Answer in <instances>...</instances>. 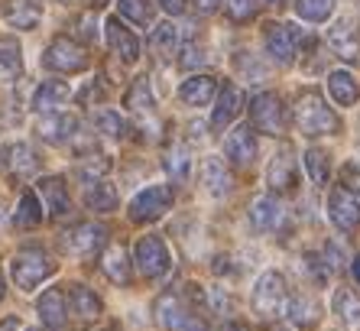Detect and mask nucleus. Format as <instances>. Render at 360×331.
Wrapping results in <instances>:
<instances>
[{
	"label": "nucleus",
	"instance_id": "obj_50",
	"mask_svg": "<svg viewBox=\"0 0 360 331\" xmlns=\"http://www.w3.org/2000/svg\"><path fill=\"white\" fill-rule=\"evenodd\" d=\"M0 331H20V318H4V322H0Z\"/></svg>",
	"mask_w": 360,
	"mask_h": 331
},
{
	"label": "nucleus",
	"instance_id": "obj_14",
	"mask_svg": "<svg viewBox=\"0 0 360 331\" xmlns=\"http://www.w3.org/2000/svg\"><path fill=\"white\" fill-rule=\"evenodd\" d=\"M283 221H285V205L279 201L276 192L273 195H257L250 201V224L257 231L269 234V231H276Z\"/></svg>",
	"mask_w": 360,
	"mask_h": 331
},
{
	"label": "nucleus",
	"instance_id": "obj_16",
	"mask_svg": "<svg viewBox=\"0 0 360 331\" xmlns=\"http://www.w3.org/2000/svg\"><path fill=\"white\" fill-rule=\"evenodd\" d=\"M218 78L208 72H198L192 75V78H185L182 88H179V101L182 104H188V108H205V104H211V101L218 98Z\"/></svg>",
	"mask_w": 360,
	"mask_h": 331
},
{
	"label": "nucleus",
	"instance_id": "obj_55",
	"mask_svg": "<svg viewBox=\"0 0 360 331\" xmlns=\"http://www.w3.org/2000/svg\"><path fill=\"white\" fill-rule=\"evenodd\" d=\"M26 331H42V328H26Z\"/></svg>",
	"mask_w": 360,
	"mask_h": 331
},
{
	"label": "nucleus",
	"instance_id": "obj_56",
	"mask_svg": "<svg viewBox=\"0 0 360 331\" xmlns=\"http://www.w3.org/2000/svg\"><path fill=\"white\" fill-rule=\"evenodd\" d=\"M273 331H285V328H273Z\"/></svg>",
	"mask_w": 360,
	"mask_h": 331
},
{
	"label": "nucleus",
	"instance_id": "obj_7",
	"mask_svg": "<svg viewBox=\"0 0 360 331\" xmlns=\"http://www.w3.org/2000/svg\"><path fill=\"white\" fill-rule=\"evenodd\" d=\"M263 46H266L269 58L276 65H292L302 46V33L299 26L292 23H266L263 26Z\"/></svg>",
	"mask_w": 360,
	"mask_h": 331
},
{
	"label": "nucleus",
	"instance_id": "obj_8",
	"mask_svg": "<svg viewBox=\"0 0 360 331\" xmlns=\"http://www.w3.org/2000/svg\"><path fill=\"white\" fill-rule=\"evenodd\" d=\"M250 127L269 137H279L285 130V111L279 94L273 92H257L250 98Z\"/></svg>",
	"mask_w": 360,
	"mask_h": 331
},
{
	"label": "nucleus",
	"instance_id": "obj_17",
	"mask_svg": "<svg viewBox=\"0 0 360 331\" xmlns=\"http://www.w3.org/2000/svg\"><path fill=\"white\" fill-rule=\"evenodd\" d=\"M224 153L227 159L234 166H253L257 163V153H260V143H257V133L250 130V127H237V130L227 133V140H224Z\"/></svg>",
	"mask_w": 360,
	"mask_h": 331
},
{
	"label": "nucleus",
	"instance_id": "obj_19",
	"mask_svg": "<svg viewBox=\"0 0 360 331\" xmlns=\"http://www.w3.org/2000/svg\"><path fill=\"white\" fill-rule=\"evenodd\" d=\"M240 111H243V92L234 82H224L218 88V104H214V114H211V127L224 130V127L234 124Z\"/></svg>",
	"mask_w": 360,
	"mask_h": 331
},
{
	"label": "nucleus",
	"instance_id": "obj_34",
	"mask_svg": "<svg viewBox=\"0 0 360 331\" xmlns=\"http://www.w3.org/2000/svg\"><path fill=\"white\" fill-rule=\"evenodd\" d=\"M46 211H42V201L36 199V192H23L17 205V215H13V224L17 227H39Z\"/></svg>",
	"mask_w": 360,
	"mask_h": 331
},
{
	"label": "nucleus",
	"instance_id": "obj_6",
	"mask_svg": "<svg viewBox=\"0 0 360 331\" xmlns=\"http://www.w3.org/2000/svg\"><path fill=\"white\" fill-rule=\"evenodd\" d=\"M134 263H136V270H140L143 280H160V276L169 273L172 257H169L162 237H156V234H143V237L136 240V247H134Z\"/></svg>",
	"mask_w": 360,
	"mask_h": 331
},
{
	"label": "nucleus",
	"instance_id": "obj_35",
	"mask_svg": "<svg viewBox=\"0 0 360 331\" xmlns=\"http://www.w3.org/2000/svg\"><path fill=\"white\" fill-rule=\"evenodd\" d=\"M166 173L172 182H188V175H192V156H188V149L179 143L166 153Z\"/></svg>",
	"mask_w": 360,
	"mask_h": 331
},
{
	"label": "nucleus",
	"instance_id": "obj_12",
	"mask_svg": "<svg viewBox=\"0 0 360 331\" xmlns=\"http://www.w3.org/2000/svg\"><path fill=\"white\" fill-rule=\"evenodd\" d=\"M36 189H39L42 208H46V215H49L52 221H59V218H65L68 211H72L68 185H65V179H62V175H46V179H39V182H36Z\"/></svg>",
	"mask_w": 360,
	"mask_h": 331
},
{
	"label": "nucleus",
	"instance_id": "obj_46",
	"mask_svg": "<svg viewBox=\"0 0 360 331\" xmlns=\"http://www.w3.org/2000/svg\"><path fill=\"white\" fill-rule=\"evenodd\" d=\"M156 7H160L162 13H169V17H179V13L188 10V0H156Z\"/></svg>",
	"mask_w": 360,
	"mask_h": 331
},
{
	"label": "nucleus",
	"instance_id": "obj_5",
	"mask_svg": "<svg viewBox=\"0 0 360 331\" xmlns=\"http://www.w3.org/2000/svg\"><path fill=\"white\" fill-rule=\"evenodd\" d=\"M59 244L65 254L88 260L108 247V227H104V224H94V221H78V224H72L68 231H62Z\"/></svg>",
	"mask_w": 360,
	"mask_h": 331
},
{
	"label": "nucleus",
	"instance_id": "obj_3",
	"mask_svg": "<svg viewBox=\"0 0 360 331\" xmlns=\"http://www.w3.org/2000/svg\"><path fill=\"white\" fill-rule=\"evenodd\" d=\"M289 306V286H285V276L276 270H266V273L257 276L253 282V312L266 318V322H276L285 315Z\"/></svg>",
	"mask_w": 360,
	"mask_h": 331
},
{
	"label": "nucleus",
	"instance_id": "obj_13",
	"mask_svg": "<svg viewBox=\"0 0 360 331\" xmlns=\"http://www.w3.org/2000/svg\"><path fill=\"white\" fill-rule=\"evenodd\" d=\"M188 306H185V299L179 296V292H162L156 302H153V318H156V325H160L162 331H182L185 318H188Z\"/></svg>",
	"mask_w": 360,
	"mask_h": 331
},
{
	"label": "nucleus",
	"instance_id": "obj_49",
	"mask_svg": "<svg viewBox=\"0 0 360 331\" xmlns=\"http://www.w3.org/2000/svg\"><path fill=\"white\" fill-rule=\"evenodd\" d=\"M192 4L198 13H214V10L221 7V0H192Z\"/></svg>",
	"mask_w": 360,
	"mask_h": 331
},
{
	"label": "nucleus",
	"instance_id": "obj_21",
	"mask_svg": "<svg viewBox=\"0 0 360 331\" xmlns=\"http://www.w3.org/2000/svg\"><path fill=\"white\" fill-rule=\"evenodd\" d=\"M36 133H39L46 143H68L78 133V117L75 114H59V111L42 114Z\"/></svg>",
	"mask_w": 360,
	"mask_h": 331
},
{
	"label": "nucleus",
	"instance_id": "obj_47",
	"mask_svg": "<svg viewBox=\"0 0 360 331\" xmlns=\"http://www.w3.org/2000/svg\"><path fill=\"white\" fill-rule=\"evenodd\" d=\"M78 33H82L84 39H94V36H98V26H94V13H84V17L78 20Z\"/></svg>",
	"mask_w": 360,
	"mask_h": 331
},
{
	"label": "nucleus",
	"instance_id": "obj_32",
	"mask_svg": "<svg viewBox=\"0 0 360 331\" xmlns=\"http://www.w3.org/2000/svg\"><path fill=\"white\" fill-rule=\"evenodd\" d=\"M4 17H7L10 26H17V30H36L42 10L36 4H30V0H10L7 7H4Z\"/></svg>",
	"mask_w": 360,
	"mask_h": 331
},
{
	"label": "nucleus",
	"instance_id": "obj_23",
	"mask_svg": "<svg viewBox=\"0 0 360 331\" xmlns=\"http://www.w3.org/2000/svg\"><path fill=\"white\" fill-rule=\"evenodd\" d=\"M134 260L127 257V247L124 244H114V247H108L104 254H101V270H104V276H108L110 282H117V286H130V280H134Z\"/></svg>",
	"mask_w": 360,
	"mask_h": 331
},
{
	"label": "nucleus",
	"instance_id": "obj_25",
	"mask_svg": "<svg viewBox=\"0 0 360 331\" xmlns=\"http://www.w3.org/2000/svg\"><path fill=\"white\" fill-rule=\"evenodd\" d=\"M285 318L302 331H311L321 322V306L311 296L299 292V296H289V306H285Z\"/></svg>",
	"mask_w": 360,
	"mask_h": 331
},
{
	"label": "nucleus",
	"instance_id": "obj_44",
	"mask_svg": "<svg viewBox=\"0 0 360 331\" xmlns=\"http://www.w3.org/2000/svg\"><path fill=\"white\" fill-rule=\"evenodd\" d=\"M104 98H108V85H104V78H94V82H88V88H84V92L78 94V101H82L84 108H91L94 101L101 104Z\"/></svg>",
	"mask_w": 360,
	"mask_h": 331
},
{
	"label": "nucleus",
	"instance_id": "obj_52",
	"mask_svg": "<svg viewBox=\"0 0 360 331\" xmlns=\"http://www.w3.org/2000/svg\"><path fill=\"white\" fill-rule=\"evenodd\" d=\"M221 331H250V328H247V325H240V322H227Z\"/></svg>",
	"mask_w": 360,
	"mask_h": 331
},
{
	"label": "nucleus",
	"instance_id": "obj_27",
	"mask_svg": "<svg viewBox=\"0 0 360 331\" xmlns=\"http://www.w3.org/2000/svg\"><path fill=\"white\" fill-rule=\"evenodd\" d=\"M68 306H72V312H75L78 318H84V322H91V318H98V315L104 312L101 296L94 289H88L84 282H72V286H68Z\"/></svg>",
	"mask_w": 360,
	"mask_h": 331
},
{
	"label": "nucleus",
	"instance_id": "obj_54",
	"mask_svg": "<svg viewBox=\"0 0 360 331\" xmlns=\"http://www.w3.org/2000/svg\"><path fill=\"white\" fill-rule=\"evenodd\" d=\"M0 299H4V276H0Z\"/></svg>",
	"mask_w": 360,
	"mask_h": 331
},
{
	"label": "nucleus",
	"instance_id": "obj_20",
	"mask_svg": "<svg viewBox=\"0 0 360 331\" xmlns=\"http://www.w3.org/2000/svg\"><path fill=\"white\" fill-rule=\"evenodd\" d=\"M198 179H201V185H205V192L218 195V199L234 189V175H231V169L224 166L221 156H205L201 159L198 163Z\"/></svg>",
	"mask_w": 360,
	"mask_h": 331
},
{
	"label": "nucleus",
	"instance_id": "obj_9",
	"mask_svg": "<svg viewBox=\"0 0 360 331\" xmlns=\"http://www.w3.org/2000/svg\"><path fill=\"white\" fill-rule=\"evenodd\" d=\"M172 208V189L169 185H150L130 201V221L134 224H153L160 221Z\"/></svg>",
	"mask_w": 360,
	"mask_h": 331
},
{
	"label": "nucleus",
	"instance_id": "obj_10",
	"mask_svg": "<svg viewBox=\"0 0 360 331\" xmlns=\"http://www.w3.org/2000/svg\"><path fill=\"white\" fill-rule=\"evenodd\" d=\"M328 218H331V224L344 234L360 231V199L354 192L344 189L341 182L328 192Z\"/></svg>",
	"mask_w": 360,
	"mask_h": 331
},
{
	"label": "nucleus",
	"instance_id": "obj_4",
	"mask_svg": "<svg viewBox=\"0 0 360 331\" xmlns=\"http://www.w3.org/2000/svg\"><path fill=\"white\" fill-rule=\"evenodd\" d=\"M42 65L49 72H62V75H78L91 65V56L78 39L72 36H56L42 52Z\"/></svg>",
	"mask_w": 360,
	"mask_h": 331
},
{
	"label": "nucleus",
	"instance_id": "obj_57",
	"mask_svg": "<svg viewBox=\"0 0 360 331\" xmlns=\"http://www.w3.org/2000/svg\"><path fill=\"white\" fill-rule=\"evenodd\" d=\"M62 4H72V0H62Z\"/></svg>",
	"mask_w": 360,
	"mask_h": 331
},
{
	"label": "nucleus",
	"instance_id": "obj_18",
	"mask_svg": "<svg viewBox=\"0 0 360 331\" xmlns=\"http://www.w3.org/2000/svg\"><path fill=\"white\" fill-rule=\"evenodd\" d=\"M104 33H108V46H110V52H117L120 62L134 65L136 58H140V39H136L134 33H130V26L120 23V17H110L108 23H104Z\"/></svg>",
	"mask_w": 360,
	"mask_h": 331
},
{
	"label": "nucleus",
	"instance_id": "obj_26",
	"mask_svg": "<svg viewBox=\"0 0 360 331\" xmlns=\"http://www.w3.org/2000/svg\"><path fill=\"white\" fill-rule=\"evenodd\" d=\"M36 312H39V322L46 325V328L59 331L65 328V292L62 289H46L39 296V302H36Z\"/></svg>",
	"mask_w": 360,
	"mask_h": 331
},
{
	"label": "nucleus",
	"instance_id": "obj_15",
	"mask_svg": "<svg viewBox=\"0 0 360 331\" xmlns=\"http://www.w3.org/2000/svg\"><path fill=\"white\" fill-rule=\"evenodd\" d=\"M328 46L338 58L344 62H357L360 58V30L354 20H338L331 30H328Z\"/></svg>",
	"mask_w": 360,
	"mask_h": 331
},
{
	"label": "nucleus",
	"instance_id": "obj_37",
	"mask_svg": "<svg viewBox=\"0 0 360 331\" xmlns=\"http://www.w3.org/2000/svg\"><path fill=\"white\" fill-rule=\"evenodd\" d=\"M23 78V56L17 49H0V88H13Z\"/></svg>",
	"mask_w": 360,
	"mask_h": 331
},
{
	"label": "nucleus",
	"instance_id": "obj_11",
	"mask_svg": "<svg viewBox=\"0 0 360 331\" xmlns=\"http://www.w3.org/2000/svg\"><path fill=\"white\" fill-rule=\"evenodd\" d=\"M266 182H269V189L276 192V195L295 192V185H299V163H295V153H292V146H289V143H285V146H279V153L269 159Z\"/></svg>",
	"mask_w": 360,
	"mask_h": 331
},
{
	"label": "nucleus",
	"instance_id": "obj_45",
	"mask_svg": "<svg viewBox=\"0 0 360 331\" xmlns=\"http://www.w3.org/2000/svg\"><path fill=\"white\" fill-rule=\"evenodd\" d=\"M341 185H344L347 192H354V195L360 199V169H357L354 163H347V166L341 169Z\"/></svg>",
	"mask_w": 360,
	"mask_h": 331
},
{
	"label": "nucleus",
	"instance_id": "obj_48",
	"mask_svg": "<svg viewBox=\"0 0 360 331\" xmlns=\"http://www.w3.org/2000/svg\"><path fill=\"white\" fill-rule=\"evenodd\" d=\"M182 331H208V322L205 318H198V315H188L182 325Z\"/></svg>",
	"mask_w": 360,
	"mask_h": 331
},
{
	"label": "nucleus",
	"instance_id": "obj_28",
	"mask_svg": "<svg viewBox=\"0 0 360 331\" xmlns=\"http://www.w3.org/2000/svg\"><path fill=\"white\" fill-rule=\"evenodd\" d=\"M331 308H335V315L341 318V325L347 331H360V296L354 289H347V286L335 289Z\"/></svg>",
	"mask_w": 360,
	"mask_h": 331
},
{
	"label": "nucleus",
	"instance_id": "obj_2",
	"mask_svg": "<svg viewBox=\"0 0 360 331\" xmlns=\"http://www.w3.org/2000/svg\"><path fill=\"white\" fill-rule=\"evenodd\" d=\"M59 270V263L46 254L42 247H23L17 250V257L10 260V276L23 292H33L46 280H52Z\"/></svg>",
	"mask_w": 360,
	"mask_h": 331
},
{
	"label": "nucleus",
	"instance_id": "obj_42",
	"mask_svg": "<svg viewBox=\"0 0 360 331\" xmlns=\"http://www.w3.org/2000/svg\"><path fill=\"white\" fill-rule=\"evenodd\" d=\"M94 124H98L101 133H108V137H114V140H124L127 133H130V124H127L117 111H101V114L94 117Z\"/></svg>",
	"mask_w": 360,
	"mask_h": 331
},
{
	"label": "nucleus",
	"instance_id": "obj_53",
	"mask_svg": "<svg viewBox=\"0 0 360 331\" xmlns=\"http://www.w3.org/2000/svg\"><path fill=\"white\" fill-rule=\"evenodd\" d=\"M266 4H273V7L279 10V7H285V4H289V0H266Z\"/></svg>",
	"mask_w": 360,
	"mask_h": 331
},
{
	"label": "nucleus",
	"instance_id": "obj_31",
	"mask_svg": "<svg viewBox=\"0 0 360 331\" xmlns=\"http://www.w3.org/2000/svg\"><path fill=\"white\" fill-rule=\"evenodd\" d=\"M302 163H305V173H309V179L319 185V189H325V185L331 182V156H328L325 149H319V146L305 149V153H302Z\"/></svg>",
	"mask_w": 360,
	"mask_h": 331
},
{
	"label": "nucleus",
	"instance_id": "obj_58",
	"mask_svg": "<svg viewBox=\"0 0 360 331\" xmlns=\"http://www.w3.org/2000/svg\"><path fill=\"white\" fill-rule=\"evenodd\" d=\"M104 331H114V328H104Z\"/></svg>",
	"mask_w": 360,
	"mask_h": 331
},
{
	"label": "nucleus",
	"instance_id": "obj_39",
	"mask_svg": "<svg viewBox=\"0 0 360 331\" xmlns=\"http://www.w3.org/2000/svg\"><path fill=\"white\" fill-rule=\"evenodd\" d=\"M295 13L309 23H325L335 13V0H295Z\"/></svg>",
	"mask_w": 360,
	"mask_h": 331
},
{
	"label": "nucleus",
	"instance_id": "obj_36",
	"mask_svg": "<svg viewBox=\"0 0 360 331\" xmlns=\"http://www.w3.org/2000/svg\"><path fill=\"white\" fill-rule=\"evenodd\" d=\"M120 17H127L136 26H153V17H156V7L153 0H117Z\"/></svg>",
	"mask_w": 360,
	"mask_h": 331
},
{
	"label": "nucleus",
	"instance_id": "obj_22",
	"mask_svg": "<svg viewBox=\"0 0 360 331\" xmlns=\"http://www.w3.org/2000/svg\"><path fill=\"white\" fill-rule=\"evenodd\" d=\"M68 94H72V88H68L65 82L46 78V82L36 85V92H33V111L36 114H52V111H59L62 104H65Z\"/></svg>",
	"mask_w": 360,
	"mask_h": 331
},
{
	"label": "nucleus",
	"instance_id": "obj_43",
	"mask_svg": "<svg viewBox=\"0 0 360 331\" xmlns=\"http://www.w3.org/2000/svg\"><path fill=\"white\" fill-rule=\"evenodd\" d=\"M231 23H250L257 17V0H221Z\"/></svg>",
	"mask_w": 360,
	"mask_h": 331
},
{
	"label": "nucleus",
	"instance_id": "obj_41",
	"mask_svg": "<svg viewBox=\"0 0 360 331\" xmlns=\"http://www.w3.org/2000/svg\"><path fill=\"white\" fill-rule=\"evenodd\" d=\"M124 104L130 111H153V92H150V82H146V75H140V78H134V85H130V92H127Z\"/></svg>",
	"mask_w": 360,
	"mask_h": 331
},
{
	"label": "nucleus",
	"instance_id": "obj_40",
	"mask_svg": "<svg viewBox=\"0 0 360 331\" xmlns=\"http://www.w3.org/2000/svg\"><path fill=\"white\" fill-rule=\"evenodd\" d=\"M108 169H110V159L104 153H88V156H82L75 173L82 182H98L101 175H108Z\"/></svg>",
	"mask_w": 360,
	"mask_h": 331
},
{
	"label": "nucleus",
	"instance_id": "obj_30",
	"mask_svg": "<svg viewBox=\"0 0 360 331\" xmlns=\"http://www.w3.org/2000/svg\"><path fill=\"white\" fill-rule=\"evenodd\" d=\"M84 208H91L98 215H110V211H117V189L104 179L98 182H88L84 189Z\"/></svg>",
	"mask_w": 360,
	"mask_h": 331
},
{
	"label": "nucleus",
	"instance_id": "obj_33",
	"mask_svg": "<svg viewBox=\"0 0 360 331\" xmlns=\"http://www.w3.org/2000/svg\"><path fill=\"white\" fill-rule=\"evenodd\" d=\"M179 49V26L172 23H160L153 26L150 33V52L156 58H172V52Z\"/></svg>",
	"mask_w": 360,
	"mask_h": 331
},
{
	"label": "nucleus",
	"instance_id": "obj_1",
	"mask_svg": "<svg viewBox=\"0 0 360 331\" xmlns=\"http://www.w3.org/2000/svg\"><path fill=\"white\" fill-rule=\"evenodd\" d=\"M292 124L302 137L309 140H319V137H331V133L341 130V117L328 108L325 94L319 88H305V92L295 94L292 104Z\"/></svg>",
	"mask_w": 360,
	"mask_h": 331
},
{
	"label": "nucleus",
	"instance_id": "obj_29",
	"mask_svg": "<svg viewBox=\"0 0 360 331\" xmlns=\"http://www.w3.org/2000/svg\"><path fill=\"white\" fill-rule=\"evenodd\" d=\"M4 163L10 166V173L26 179V175H33L39 169V156H36V149L30 143H10L4 149Z\"/></svg>",
	"mask_w": 360,
	"mask_h": 331
},
{
	"label": "nucleus",
	"instance_id": "obj_38",
	"mask_svg": "<svg viewBox=\"0 0 360 331\" xmlns=\"http://www.w3.org/2000/svg\"><path fill=\"white\" fill-rule=\"evenodd\" d=\"M302 270L309 273V280L315 282V286H325V282L331 280V273H335V266L328 263L325 254H315V250L302 254Z\"/></svg>",
	"mask_w": 360,
	"mask_h": 331
},
{
	"label": "nucleus",
	"instance_id": "obj_51",
	"mask_svg": "<svg viewBox=\"0 0 360 331\" xmlns=\"http://www.w3.org/2000/svg\"><path fill=\"white\" fill-rule=\"evenodd\" d=\"M351 273H354V280H357V286H360V254L351 260Z\"/></svg>",
	"mask_w": 360,
	"mask_h": 331
},
{
	"label": "nucleus",
	"instance_id": "obj_24",
	"mask_svg": "<svg viewBox=\"0 0 360 331\" xmlns=\"http://www.w3.org/2000/svg\"><path fill=\"white\" fill-rule=\"evenodd\" d=\"M328 94L341 108H354L360 101V82L347 68H335V72H328Z\"/></svg>",
	"mask_w": 360,
	"mask_h": 331
}]
</instances>
